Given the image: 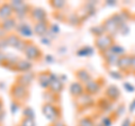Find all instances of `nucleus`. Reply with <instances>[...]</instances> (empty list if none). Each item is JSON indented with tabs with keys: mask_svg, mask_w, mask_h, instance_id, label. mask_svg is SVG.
I'll return each instance as SVG.
<instances>
[{
	"mask_svg": "<svg viewBox=\"0 0 135 126\" xmlns=\"http://www.w3.org/2000/svg\"><path fill=\"white\" fill-rule=\"evenodd\" d=\"M91 52H92V50L89 49L88 46H86V47H83V49L80 50V51H78V55H79V56L88 55V54H91Z\"/></svg>",
	"mask_w": 135,
	"mask_h": 126,
	"instance_id": "nucleus-34",
	"label": "nucleus"
},
{
	"mask_svg": "<svg viewBox=\"0 0 135 126\" xmlns=\"http://www.w3.org/2000/svg\"><path fill=\"white\" fill-rule=\"evenodd\" d=\"M119 55H117V54H112L110 56H109L107 60H105L106 62V66L107 68H112V66H115L118 64V61H119Z\"/></svg>",
	"mask_w": 135,
	"mask_h": 126,
	"instance_id": "nucleus-25",
	"label": "nucleus"
},
{
	"mask_svg": "<svg viewBox=\"0 0 135 126\" xmlns=\"http://www.w3.org/2000/svg\"><path fill=\"white\" fill-rule=\"evenodd\" d=\"M69 92H70L71 97H73L74 99H77L78 97H80V96L83 95L84 92H86V90H84V85H82V83L79 82V81L72 82L70 85Z\"/></svg>",
	"mask_w": 135,
	"mask_h": 126,
	"instance_id": "nucleus-12",
	"label": "nucleus"
},
{
	"mask_svg": "<svg viewBox=\"0 0 135 126\" xmlns=\"http://www.w3.org/2000/svg\"><path fill=\"white\" fill-rule=\"evenodd\" d=\"M63 89H64V81L61 80L60 75H59L57 79H55V80H53L51 82L50 88H49L50 91H52L53 94H56V95H60Z\"/></svg>",
	"mask_w": 135,
	"mask_h": 126,
	"instance_id": "nucleus-19",
	"label": "nucleus"
},
{
	"mask_svg": "<svg viewBox=\"0 0 135 126\" xmlns=\"http://www.w3.org/2000/svg\"><path fill=\"white\" fill-rule=\"evenodd\" d=\"M131 65H132V55H127V54H124L119 57V61H118V69L123 72H131Z\"/></svg>",
	"mask_w": 135,
	"mask_h": 126,
	"instance_id": "nucleus-14",
	"label": "nucleus"
},
{
	"mask_svg": "<svg viewBox=\"0 0 135 126\" xmlns=\"http://www.w3.org/2000/svg\"><path fill=\"white\" fill-rule=\"evenodd\" d=\"M6 40H7V43H8V46H10V47H16L17 44L19 43V41L22 40V37H20L17 33H9V34H7L6 36Z\"/></svg>",
	"mask_w": 135,
	"mask_h": 126,
	"instance_id": "nucleus-22",
	"label": "nucleus"
},
{
	"mask_svg": "<svg viewBox=\"0 0 135 126\" xmlns=\"http://www.w3.org/2000/svg\"><path fill=\"white\" fill-rule=\"evenodd\" d=\"M103 27L105 29V33L108 35H110V36H115L116 35V33L119 31V26H118V24L114 20L113 17L110 18H107L105 22L103 23Z\"/></svg>",
	"mask_w": 135,
	"mask_h": 126,
	"instance_id": "nucleus-9",
	"label": "nucleus"
},
{
	"mask_svg": "<svg viewBox=\"0 0 135 126\" xmlns=\"http://www.w3.org/2000/svg\"><path fill=\"white\" fill-rule=\"evenodd\" d=\"M131 72L135 73V55H132V65H131Z\"/></svg>",
	"mask_w": 135,
	"mask_h": 126,
	"instance_id": "nucleus-39",
	"label": "nucleus"
},
{
	"mask_svg": "<svg viewBox=\"0 0 135 126\" xmlns=\"http://www.w3.org/2000/svg\"><path fill=\"white\" fill-rule=\"evenodd\" d=\"M5 116H6V113L5 110H2V112H0V124L3 122V119H5Z\"/></svg>",
	"mask_w": 135,
	"mask_h": 126,
	"instance_id": "nucleus-40",
	"label": "nucleus"
},
{
	"mask_svg": "<svg viewBox=\"0 0 135 126\" xmlns=\"http://www.w3.org/2000/svg\"><path fill=\"white\" fill-rule=\"evenodd\" d=\"M78 126H95V123L90 117H83V118L80 119Z\"/></svg>",
	"mask_w": 135,
	"mask_h": 126,
	"instance_id": "nucleus-30",
	"label": "nucleus"
},
{
	"mask_svg": "<svg viewBox=\"0 0 135 126\" xmlns=\"http://www.w3.org/2000/svg\"><path fill=\"white\" fill-rule=\"evenodd\" d=\"M9 3H10V6L12 7L14 11H18V10H20L25 5H26V2L20 1V0H12V1H10Z\"/></svg>",
	"mask_w": 135,
	"mask_h": 126,
	"instance_id": "nucleus-27",
	"label": "nucleus"
},
{
	"mask_svg": "<svg viewBox=\"0 0 135 126\" xmlns=\"http://www.w3.org/2000/svg\"><path fill=\"white\" fill-rule=\"evenodd\" d=\"M114 44H115L114 37L108 34H104V35L98 36L95 38V45H96L97 50L99 51V53L106 51V50H109Z\"/></svg>",
	"mask_w": 135,
	"mask_h": 126,
	"instance_id": "nucleus-4",
	"label": "nucleus"
},
{
	"mask_svg": "<svg viewBox=\"0 0 135 126\" xmlns=\"http://www.w3.org/2000/svg\"><path fill=\"white\" fill-rule=\"evenodd\" d=\"M5 62H6V54L0 52V64L3 65L5 64Z\"/></svg>",
	"mask_w": 135,
	"mask_h": 126,
	"instance_id": "nucleus-38",
	"label": "nucleus"
},
{
	"mask_svg": "<svg viewBox=\"0 0 135 126\" xmlns=\"http://www.w3.org/2000/svg\"><path fill=\"white\" fill-rule=\"evenodd\" d=\"M27 43H28V38H22L19 41V43L17 44L16 46V50L17 51H19V52H23L24 53V50L26 49V46H27Z\"/></svg>",
	"mask_w": 135,
	"mask_h": 126,
	"instance_id": "nucleus-32",
	"label": "nucleus"
},
{
	"mask_svg": "<svg viewBox=\"0 0 135 126\" xmlns=\"http://www.w3.org/2000/svg\"><path fill=\"white\" fill-rule=\"evenodd\" d=\"M74 75H75V78L78 79V81L81 82L82 85H86V83H88L90 80L94 79L91 77V74L88 72L86 69H78L77 71H75Z\"/></svg>",
	"mask_w": 135,
	"mask_h": 126,
	"instance_id": "nucleus-18",
	"label": "nucleus"
},
{
	"mask_svg": "<svg viewBox=\"0 0 135 126\" xmlns=\"http://www.w3.org/2000/svg\"><path fill=\"white\" fill-rule=\"evenodd\" d=\"M23 106V104H20L19 101H16V100H11L10 103V112L11 114H16L18 112V109H20Z\"/></svg>",
	"mask_w": 135,
	"mask_h": 126,
	"instance_id": "nucleus-29",
	"label": "nucleus"
},
{
	"mask_svg": "<svg viewBox=\"0 0 135 126\" xmlns=\"http://www.w3.org/2000/svg\"><path fill=\"white\" fill-rule=\"evenodd\" d=\"M42 112H43V115L49 120L52 122V123L60 119V117H61V108L57 105L44 103L42 105Z\"/></svg>",
	"mask_w": 135,
	"mask_h": 126,
	"instance_id": "nucleus-2",
	"label": "nucleus"
},
{
	"mask_svg": "<svg viewBox=\"0 0 135 126\" xmlns=\"http://www.w3.org/2000/svg\"><path fill=\"white\" fill-rule=\"evenodd\" d=\"M43 98L45 100V103H49V104H53V105H56L59 101H60V97L59 95L56 94H53L52 91L50 90H45L44 94H43Z\"/></svg>",
	"mask_w": 135,
	"mask_h": 126,
	"instance_id": "nucleus-21",
	"label": "nucleus"
},
{
	"mask_svg": "<svg viewBox=\"0 0 135 126\" xmlns=\"http://www.w3.org/2000/svg\"><path fill=\"white\" fill-rule=\"evenodd\" d=\"M0 28H1V22H0Z\"/></svg>",
	"mask_w": 135,
	"mask_h": 126,
	"instance_id": "nucleus-44",
	"label": "nucleus"
},
{
	"mask_svg": "<svg viewBox=\"0 0 135 126\" xmlns=\"http://www.w3.org/2000/svg\"><path fill=\"white\" fill-rule=\"evenodd\" d=\"M112 118H109V117H103V119H101V124L103 126H109L112 124Z\"/></svg>",
	"mask_w": 135,
	"mask_h": 126,
	"instance_id": "nucleus-35",
	"label": "nucleus"
},
{
	"mask_svg": "<svg viewBox=\"0 0 135 126\" xmlns=\"http://www.w3.org/2000/svg\"><path fill=\"white\" fill-rule=\"evenodd\" d=\"M105 96L108 98L110 101H115L120 97V91L116 86H109L106 90H105Z\"/></svg>",
	"mask_w": 135,
	"mask_h": 126,
	"instance_id": "nucleus-20",
	"label": "nucleus"
},
{
	"mask_svg": "<svg viewBox=\"0 0 135 126\" xmlns=\"http://www.w3.org/2000/svg\"><path fill=\"white\" fill-rule=\"evenodd\" d=\"M24 54L26 55V59L31 62L40 61L43 57V52L40 50V47L35 43H33L31 40H28V43L26 49L24 50Z\"/></svg>",
	"mask_w": 135,
	"mask_h": 126,
	"instance_id": "nucleus-3",
	"label": "nucleus"
},
{
	"mask_svg": "<svg viewBox=\"0 0 135 126\" xmlns=\"http://www.w3.org/2000/svg\"><path fill=\"white\" fill-rule=\"evenodd\" d=\"M80 20H81V18H80L75 12H72V14L66 16V22L69 23L70 25H73V26H79Z\"/></svg>",
	"mask_w": 135,
	"mask_h": 126,
	"instance_id": "nucleus-24",
	"label": "nucleus"
},
{
	"mask_svg": "<svg viewBox=\"0 0 135 126\" xmlns=\"http://www.w3.org/2000/svg\"><path fill=\"white\" fill-rule=\"evenodd\" d=\"M32 68H33V62L28 61L27 59L26 60H25V59L24 60L23 59H20V60L18 61V63L15 65V68H14L12 71H17V72L24 73V72H28V71H31Z\"/></svg>",
	"mask_w": 135,
	"mask_h": 126,
	"instance_id": "nucleus-16",
	"label": "nucleus"
},
{
	"mask_svg": "<svg viewBox=\"0 0 135 126\" xmlns=\"http://www.w3.org/2000/svg\"><path fill=\"white\" fill-rule=\"evenodd\" d=\"M36 78V74L32 72V71H28V72H24V73H20L16 77V82L22 85L24 87L28 88L29 86L33 83L34 79Z\"/></svg>",
	"mask_w": 135,
	"mask_h": 126,
	"instance_id": "nucleus-7",
	"label": "nucleus"
},
{
	"mask_svg": "<svg viewBox=\"0 0 135 126\" xmlns=\"http://www.w3.org/2000/svg\"><path fill=\"white\" fill-rule=\"evenodd\" d=\"M2 110H3V103H2L1 98H0V112H2Z\"/></svg>",
	"mask_w": 135,
	"mask_h": 126,
	"instance_id": "nucleus-41",
	"label": "nucleus"
},
{
	"mask_svg": "<svg viewBox=\"0 0 135 126\" xmlns=\"http://www.w3.org/2000/svg\"><path fill=\"white\" fill-rule=\"evenodd\" d=\"M19 126H36L35 119L32 118V117H24V118L20 120Z\"/></svg>",
	"mask_w": 135,
	"mask_h": 126,
	"instance_id": "nucleus-28",
	"label": "nucleus"
},
{
	"mask_svg": "<svg viewBox=\"0 0 135 126\" xmlns=\"http://www.w3.org/2000/svg\"><path fill=\"white\" fill-rule=\"evenodd\" d=\"M91 33H92V34H95L96 37L106 34V33H105V29L103 27V25H100V26H96V27H92L91 28Z\"/></svg>",
	"mask_w": 135,
	"mask_h": 126,
	"instance_id": "nucleus-31",
	"label": "nucleus"
},
{
	"mask_svg": "<svg viewBox=\"0 0 135 126\" xmlns=\"http://www.w3.org/2000/svg\"><path fill=\"white\" fill-rule=\"evenodd\" d=\"M46 61H47V62H52V61H54V59L52 57V56H46Z\"/></svg>",
	"mask_w": 135,
	"mask_h": 126,
	"instance_id": "nucleus-42",
	"label": "nucleus"
},
{
	"mask_svg": "<svg viewBox=\"0 0 135 126\" xmlns=\"http://www.w3.org/2000/svg\"><path fill=\"white\" fill-rule=\"evenodd\" d=\"M10 97L12 98V100H16V101H19L20 104L25 103L29 97V90L28 88L24 87L22 85L17 82H14L10 87Z\"/></svg>",
	"mask_w": 135,
	"mask_h": 126,
	"instance_id": "nucleus-1",
	"label": "nucleus"
},
{
	"mask_svg": "<svg viewBox=\"0 0 135 126\" xmlns=\"http://www.w3.org/2000/svg\"><path fill=\"white\" fill-rule=\"evenodd\" d=\"M36 79L38 81V85L41 88L44 90H49L50 85H51V71L50 70H44L42 72H38L36 75Z\"/></svg>",
	"mask_w": 135,
	"mask_h": 126,
	"instance_id": "nucleus-8",
	"label": "nucleus"
},
{
	"mask_svg": "<svg viewBox=\"0 0 135 126\" xmlns=\"http://www.w3.org/2000/svg\"><path fill=\"white\" fill-rule=\"evenodd\" d=\"M0 50H1V49H0Z\"/></svg>",
	"mask_w": 135,
	"mask_h": 126,
	"instance_id": "nucleus-46",
	"label": "nucleus"
},
{
	"mask_svg": "<svg viewBox=\"0 0 135 126\" xmlns=\"http://www.w3.org/2000/svg\"><path fill=\"white\" fill-rule=\"evenodd\" d=\"M52 126H66V125L63 123L61 119H57V120H55V122H53V123H52Z\"/></svg>",
	"mask_w": 135,
	"mask_h": 126,
	"instance_id": "nucleus-37",
	"label": "nucleus"
},
{
	"mask_svg": "<svg viewBox=\"0 0 135 126\" xmlns=\"http://www.w3.org/2000/svg\"><path fill=\"white\" fill-rule=\"evenodd\" d=\"M123 126H132L129 124V122H128V119H126L125 122H124V124H123Z\"/></svg>",
	"mask_w": 135,
	"mask_h": 126,
	"instance_id": "nucleus-43",
	"label": "nucleus"
},
{
	"mask_svg": "<svg viewBox=\"0 0 135 126\" xmlns=\"http://www.w3.org/2000/svg\"><path fill=\"white\" fill-rule=\"evenodd\" d=\"M14 15H15V11L9 2H5L0 5V22L14 17Z\"/></svg>",
	"mask_w": 135,
	"mask_h": 126,
	"instance_id": "nucleus-13",
	"label": "nucleus"
},
{
	"mask_svg": "<svg viewBox=\"0 0 135 126\" xmlns=\"http://www.w3.org/2000/svg\"><path fill=\"white\" fill-rule=\"evenodd\" d=\"M31 10H32V6H29L28 3H26V5H25L20 10L15 11V18L16 19L26 18L27 16H29V14H31Z\"/></svg>",
	"mask_w": 135,
	"mask_h": 126,
	"instance_id": "nucleus-23",
	"label": "nucleus"
},
{
	"mask_svg": "<svg viewBox=\"0 0 135 126\" xmlns=\"http://www.w3.org/2000/svg\"><path fill=\"white\" fill-rule=\"evenodd\" d=\"M132 126H135V123H134V124H133V125H132Z\"/></svg>",
	"mask_w": 135,
	"mask_h": 126,
	"instance_id": "nucleus-45",
	"label": "nucleus"
},
{
	"mask_svg": "<svg viewBox=\"0 0 135 126\" xmlns=\"http://www.w3.org/2000/svg\"><path fill=\"white\" fill-rule=\"evenodd\" d=\"M33 31H34V34H36L40 37L46 36V34H47L49 31H50L49 20H46V22H41V23H34Z\"/></svg>",
	"mask_w": 135,
	"mask_h": 126,
	"instance_id": "nucleus-11",
	"label": "nucleus"
},
{
	"mask_svg": "<svg viewBox=\"0 0 135 126\" xmlns=\"http://www.w3.org/2000/svg\"><path fill=\"white\" fill-rule=\"evenodd\" d=\"M75 104H77V106L80 108V110H82L84 108H89L91 106H94L95 98H94V96L84 92L83 95H81L80 97H78L75 99Z\"/></svg>",
	"mask_w": 135,
	"mask_h": 126,
	"instance_id": "nucleus-5",
	"label": "nucleus"
},
{
	"mask_svg": "<svg viewBox=\"0 0 135 126\" xmlns=\"http://www.w3.org/2000/svg\"><path fill=\"white\" fill-rule=\"evenodd\" d=\"M17 25H18L17 19L15 17H11V18L2 20L1 22V28L7 33V34H9V33H12V31H16Z\"/></svg>",
	"mask_w": 135,
	"mask_h": 126,
	"instance_id": "nucleus-17",
	"label": "nucleus"
},
{
	"mask_svg": "<svg viewBox=\"0 0 135 126\" xmlns=\"http://www.w3.org/2000/svg\"><path fill=\"white\" fill-rule=\"evenodd\" d=\"M101 87H103V83L99 82V80L92 79V80H90L88 83L84 85V90H86L87 94L95 96L97 94H99V91L101 90Z\"/></svg>",
	"mask_w": 135,
	"mask_h": 126,
	"instance_id": "nucleus-10",
	"label": "nucleus"
},
{
	"mask_svg": "<svg viewBox=\"0 0 135 126\" xmlns=\"http://www.w3.org/2000/svg\"><path fill=\"white\" fill-rule=\"evenodd\" d=\"M7 47H9V46H8L6 37H3V38H0V49H7Z\"/></svg>",
	"mask_w": 135,
	"mask_h": 126,
	"instance_id": "nucleus-36",
	"label": "nucleus"
},
{
	"mask_svg": "<svg viewBox=\"0 0 135 126\" xmlns=\"http://www.w3.org/2000/svg\"><path fill=\"white\" fill-rule=\"evenodd\" d=\"M29 17L33 19L34 23H41L47 20V12L41 7H32Z\"/></svg>",
	"mask_w": 135,
	"mask_h": 126,
	"instance_id": "nucleus-6",
	"label": "nucleus"
},
{
	"mask_svg": "<svg viewBox=\"0 0 135 126\" xmlns=\"http://www.w3.org/2000/svg\"><path fill=\"white\" fill-rule=\"evenodd\" d=\"M50 6L56 11H61L66 6V3L63 0H52V1H50Z\"/></svg>",
	"mask_w": 135,
	"mask_h": 126,
	"instance_id": "nucleus-26",
	"label": "nucleus"
},
{
	"mask_svg": "<svg viewBox=\"0 0 135 126\" xmlns=\"http://www.w3.org/2000/svg\"><path fill=\"white\" fill-rule=\"evenodd\" d=\"M23 117H32V118H34V110L32 107H24L23 108Z\"/></svg>",
	"mask_w": 135,
	"mask_h": 126,
	"instance_id": "nucleus-33",
	"label": "nucleus"
},
{
	"mask_svg": "<svg viewBox=\"0 0 135 126\" xmlns=\"http://www.w3.org/2000/svg\"><path fill=\"white\" fill-rule=\"evenodd\" d=\"M16 33L23 38V37H31L34 34V31L31 25H28L26 23H20L17 25Z\"/></svg>",
	"mask_w": 135,
	"mask_h": 126,
	"instance_id": "nucleus-15",
	"label": "nucleus"
}]
</instances>
